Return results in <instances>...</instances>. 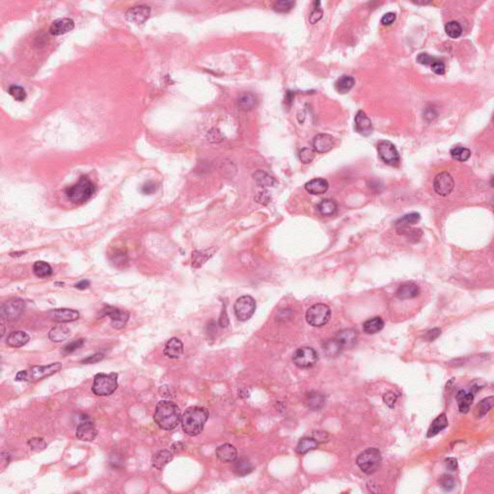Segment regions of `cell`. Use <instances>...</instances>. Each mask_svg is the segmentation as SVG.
<instances>
[{"label":"cell","mask_w":494,"mask_h":494,"mask_svg":"<svg viewBox=\"0 0 494 494\" xmlns=\"http://www.w3.org/2000/svg\"><path fill=\"white\" fill-rule=\"evenodd\" d=\"M154 420L161 429L172 431L178 427L182 420L181 410L175 403L162 401L157 404Z\"/></svg>","instance_id":"cell-2"},{"label":"cell","mask_w":494,"mask_h":494,"mask_svg":"<svg viewBox=\"0 0 494 494\" xmlns=\"http://www.w3.org/2000/svg\"><path fill=\"white\" fill-rule=\"evenodd\" d=\"M216 455L222 462H234L238 457V451L235 446L226 443L217 449Z\"/></svg>","instance_id":"cell-22"},{"label":"cell","mask_w":494,"mask_h":494,"mask_svg":"<svg viewBox=\"0 0 494 494\" xmlns=\"http://www.w3.org/2000/svg\"><path fill=\"white\" fill-rule=\"evenodd\" d=\"M455 187L453 177L448 172H441L434 181V188L440 196H448Z\"/></svg>","instance_id":"cell-13"},{"label":"cell","mask_w":494,"mask_h":494,"mask_svg":"<svg viewBox=\"0 0 494 494\" xmlns=\"http://www.w3.org/2000/svg\"><path fill=\"white\" fill-rule=\"evenodd\" d=\"M343 348L336 339H329L324 345V350L329 356H337L341 353Z\"/></svg>","instance_id":"cell-43"},{"label":"cell","mask_w":494,"mask_h":494,"mask_svg":"<svg viewBox=\"0 0 494 494\" xmlns=\"http://www.w3.org/2000/svg\"><path fill=\"white\" fill-rule=\"evenodd\" d=\"M85 343V340L84 339H78V340H74L71 343H69L68 345H66L64 348H63V353L64 354H69V353H72L73 351H75L76 349L80 348Z\"/></svg>","instance_id":"cell-48"},{"label":"cell","mask_w":494,"mask_h":494,"mask_svg":"<svg viewBox=\"0 0 494 494\" xmlns=\"http://www.w3.org/2000/svg\"><path fill=\"white\" fill-rule=\"evenodd\" d=\"M30 340L29 335L24 331H14L7 337V345L11 348H21L26 345Z\"/></svg>","instance_id":"cell-25"},{"label":"cell","mask_w":494,"mask_h":494,"mask_svg":"<svg viewBox=\"0 0 494 494\" xmlns=\"http://www.w3.org/2000/svg\"><path fill=\"white\" fill-rule=\"evenodd\" d=\"M419 293L420 289L416 284L412 282H406L399 287L396 292V295L401 300H406L418 296Z\"/></svg>","instance_id":"cell-20"},{"label":"cell","mask_w":494,"mask_h":494,"mask_svg":"<svg viewBox=\"0 0 494 494\" xmlns=\"http://www.w3.org/2000/svg\"><path fill=\"white\" fill-rule=\"evenodd\" d=\"M24 254H25V252H22V251H21V252H15V253H11V254H10V256H12V257H20V256H22V255H24Z\"/></svg>","instance_id":"cell-64"},{"label":"cell","mask_w":494,"mask_h":494,"mask_svg":"<svg viewBox=\"0 0 494 494\" xmlns=\"http://www.w3.org/2000/svg\"><path fill=\"white\" fill-rule=\"evenodd\" d=\"M398 399V395L395 393V392H388L386 393L384 396V401L385 403L389 406V407H393L395 405V403Z\"/></svg>","instance_id":"cell-53"},{"label":"cell","mask_w":494,"mask_h":494,"mask_svg":"<svg viewBox=\"0 0 494 494\" xmlns=\"http://www.w3.org/2000/svg\"><path fill=\"white\" fill-rule=\"evenodd\" d=\"M329 187V182L323 178L313 179L305 183V189L313 195L324 194L328 191Z\"/></svg>","instance_id":"cell-23"},{"label":"cell","mask_w":494,"mask_h":494,"mask_svg":"<svg viewBox=\"0 0 494 494\" xmlns=\"http://www.w3.org/2000/svg\"><path fill=\"white\" fill-rule=\"evenodd\" d=\"M451 156L456 161L466 162L470 158V156H471V151L469 149H467V148L456 147V148H453L451 150Z\"/></svg>","instance_id":"cell-44"},{"label":"cell","mask_w":494,"mask_h":494,"mask_svg":"<svg viewBox=\"0 0 494 494\" xmlns=\"http://www.w3.org/2000/svg\"><path fill=\"white\" fill-rule=\"evenodd\" d=\"M183 352V344L178 338H171L165 345L164 353L168 358H180Z\"/></svg>","instance_id":"cell-21"},{"label":"cell","mask_w":494,"mask_h":494,"mask_svg":"<svg viewBox=\"0 0 494 494\" xmlns=\"http://www.w3.org/2000/svg\"><path fill=\"white\" fill-rule=\"evenodd\" d=\"M216 252V248H210L205 250H195L192 253V267L195 269L201 268L205 263L211 259Z\"/></svg>","instance_id":"cell-26"},{"label":"cell","mask_w":494,"mask_h":494,"mask_svg":"<svg viewBox=\"0 0 494 494\" xmlns=\"http://www.w3.org/2000/svg\"><path fill=\"white\" fill-rule=\"evenodd\" d=\"M329 435L326 433V432H316L314 435H313V439L316 440L318 443L319 442H325V441H328L329 439Z\"/></svg>","instance_id":"cell-62"},{"label":"cell","mask_w":494,"mask_h":494,"mask_svg":"<svg viewBox=\"0 0 494 494\" xmlns=\"http://www.w3.org/2000/svg\"><path fill=\"white\" fill-rule=\"evenodd\" d=\"M439 485L443 490L450 492L455 488V479L447 474L442 475L439 478Z\"/></svg>","instance_id":"cell-49"},{"label":"cell","mask_w":494,"mask_h":494,"mask_svg":"<svg viewBox=\"0 0 494 494\" xmlns=\"http://www.w3.org/2000/svg\"><path fill=\"white\" fill-rule=\"evenodd\" d=\"M258 105L257 97L252 93H243L238 100V108L243 111H249L255 109Z\"/></svg>","instance_id":"cell-31"},{"label":"cell","mask_w":494,"mask_h":494,"mask_svg":"<svg viewBox=\"0 0 494 494\" xmlns=\"http://www.w3.org/2000/svg\"><path fill=\"white\" fill-rule=\"evenodd\" d=\"M335 145V139L328 133L317 134L313 139V147L317 153L325 154L332 150Z\"/></svg>","instance_id":"cell-17"},{"label":"cell","mask_w":494,"mask_h":494,"mask_svg":"<svg viewBox=\"0 0 494 494\" xmlns=\"http://www.w3.org/2000/svg\"><path fill=\"white\" fill-rule=\"evenodd\" d=\"M438 59L434 56H431L428 54H420V55L417 56V62L422 64V65H425V66H429V65H433Z\"/></svg>","instance_id":"cell-52"},{"label":"cell","mask_w":494,"mask_h":494,"mask_svg":"<svg viewBox=\"0 0 494 494\" xmlns=\"http://www.w3.org/2000/svg\"><path fill=\"white\" fill-rule=\"evenodd\" d=\"M319 360L317 351L310 347H303L295 350L293 355V361L295 366L301 369L313 367Z\"/></svg>","instance_id":"cell-8"},{"label":"cell","mask_w":494,"mask_h":494,"mask_svg":"<svg viewBox=\"0 0 494 494\" xmlns=\"http://www.w3.org/2000/svg\"><path fill=\"white\" fill-rule=\"evenodd\" d=\"M493 405H494V397L484 399L477 404L474 411L475 416L477 418H483L493 408Z\"/></svg>","instance_id":"cell-40"},{"label":"cell","mask_w":494,"mask_h":494,"mask_svg":"<svg viewBox=\"0 0 494 494\" xmlns=\"http://www.w3.org/2000/svg\"><path fill=\"white\" fill-rule=\"evenodd\" d=\"M28 446L35 452H42L47 447V443L41 438H33L28 440Z\"/></svg>","instance_id":"cell-50"},{"label":"cell","mask_w":494,"mask_h":494,"mask_svg":"<svg viewBox=\"0 0 494 494\" xmlns=\"http://www.w3.org/2000/svg\"><path fill=\"white\" fill-rule=\"evenodd\" d=\"M294 4H295L294 1H286V0L277 1L274 5V11L279 13H286L291 11L293 8Z\"/></svg>","instance_id":"cell-47"},{"label":"cell","mask_w":494,"mask_h":494,"mask_svg":"<svg viewBox=\"0 0 494 494\" xmlns=\"http://www.w3.org/2000/svg\"><path fill=\"white\" fill-rule=\"evenodd\" d=\"M330 318V308L323 303L311 306L306 312V322L314 328H322L326 326L329 322Z\"/></svg>","instance_id":"cell-7"},{"label":"cell","mask_w":494,"mask_h":494,"mask_svg":"<svg viewBox=\"0 0 494 494\" xmlns=\"http://www.w3.org/2000/svg\"><path fill=\"white\" fill-rule=\"evenodd\" d=\"M384 321L381 317H374L363 324V330L367 334H375L384 329Z\"/></svg>","instance_id":"cell-34"},{"label":"cell","mask_w":494,"mask_h":494,"mask_svg":"<svg viewBox=\"0 0 494 494\" xmlns=\"http://www.w3.org/2000/svg\"><path fill=\"white\" fill-rule=\"evenodd\" d=\"M445 465L449 471L454 472L457 469V459L455 457H448L445 459Z\"/></svg>","instance_id":"cell-58"},{"label":"cell","mask_w":494,"mask_h":494,"mask_svg":"<svg viewBox=\"0 0 494 494\" xmlns=\"http://www.w3.org/2000/svg\"><path fill=\"white\" fill-rule=\"evenodd\" d=\"M447 427H448V420H447L446 414L442 413V414H440L439 416L430 426L428 434H427V437L429 439L434 438L437 435H439L440 432L445 430Z\"/></svg>","instance_id":"cell-32"},{"label":"cell","mask_w":494,"mask_h":494,"mask_svg":"<svg viewBox=\"0 0 494 494\" xmlns=\"http://www.w3.org/2000/svg\"><path fill=\"white\" fill-rule=\"evenodd\" d=\"M305 403L311 410H320L326 403V398L319 392H310L307 394Z\"/></svg>","instance_id":"cell-29"},{"label":"cell","mask_w":494,"mask_h":494,"mask_svg":"<svg viewBox=\"0 0 494 494\" xmlns=\"http://www.w3.org/2000/svg\"><path fill=\"white\" fill-rule=\"evenodd\" d=\"M236 317L242 322L249 320L255 313L256 302L250 295H243L238 298L234 306Z\"/></svg>","instance_id":"cell-9"},{"label":"cell","mask_w":494,"mask_h":494,"mask_svg":"<svg viewBox=\"0 0 494 494\" xmlns=\"http://www.w3.org/2000/svg\"><path fill=\"white\" fill-rule=\"evenodd\" d=\"M209 410L205 407L191 406L188 407L182 416V428L189 437L200 435L209 419Z\"/></svg>","instance_id":"cell-1"},{"label":"cell","mask_w":494,"mask_h":494,"mask_svg":"<svg viewBox=\"0 0 494 494\" xmlns=\"http://www.w3.org/2000/svg\"><path fill=\"white\" fill-rule=\"evenodd\" d=\"M474 393L473 392H465L464 390H460L457 394V401L458 409L461 413H467L470 410L471 404L474 400Z\"/></svg>","instance_id":"cell-27"},{"label":"cell","mask_w":494,"mask_h":494,"mask_svg":"<svg viewBox=\"0 0 494 494\" xmlns=\"http://www.w3.org/2000/svg\"><path fill=\"white\" fill-rule=\"evenodd\" d=\"M432 71L437 73V74H439L442 75L445 73V64L440 61V60H437L433 65H432Z\"/></svg>","instance_id":"cell-55"},{"label":"cell","mask_w":494,"mask_h":494,"mask_svg":"<svg viewBox=\"0 0 494 494\" xmlns=\"http://www.w3.org/2000/svg\"><path fill=\"white\" fill-rule=\"evenodd\" d=\"M62 369V363L55 362L48 366H34L28 370L20 371L16 376L17 382L36 383L45 378H48Z\"/></svg>","instance_id":"cell-4"},{"label":"cell","mask_w":494,"mask_h":494,"mask_svg":"<svg viewBox=\"0 0 494 494\" xmlns=\"http://www.w3.org/2000/svg\"><path fill=\"white\" fill-rule=\"evenodd\" d=\"M441 334V330L439 329H434L430 330L427 332V334L425 335V339L427 341H435L436 339H438Z\"/></svg>","instance_id":"cell-61"},{"label":"cell","mask_w":494,"mask_h":494,"mask_svg":"<svg viewBox=\"0 0 494 494\" xmlns=\"http://www.w3.org/2000/svg\"><path fill=\"white\" fill-rule=\"evenodd\" d=\"M98 436V431L93 422L87 420L81 422L76 428V438L81 441H93Z\"/></svg>","instance_id":"cell-18"},{"label":"cell","mask_w":494,"mask_h":494,"mask_svg":"<svg viewBox=\"0 0 494 494\" xmlns=\"http://www.w3.org/2000/svg\"><path fill=\"white\" fill-rule=\"evenodd\" d=\"M378 152L382 161L387 165L398 166L400 164V155L393 143L388 140H382L378 143Z\"/></svg>","instance_id":"cell-11"},{"label":"cell","mask_w":494,"mask_h":494,"mask_svg":"<svg viewBox=\"0 0 494 494\" xmlns=\"http://www.w3.org/2000/svg\"><path fill=\"white\" fill-rule=\"evenodd\" d=\"M68 199L73 204H83L88 201L96 192L95 184L86 176L80 177L78 182L66 189Z\"/></svg>","instance_id":"cell-3"},{"label":"cell","mask_w":494,"mask_h":494,"mask_svg":"<svg viewBox=\"0 0 494 494\" xmlns=\"http://www.w3.org/2000/svg\"><path fill=\"white\" fill-rule=\"evenodd\" d=\"M71 335V330L65 326H56L49 333V338L55 343H60L67 340Z\"/></svg>","instance_id":"cell-35"},{"label":"cell","mask_w":494,"mask_h":494,"mask_svg":"<svg viewBox=\"0 0 494 494\" xmlns=\"http://www.w3.org/2000/svg\"><path fill=\"white\" fill-rule=\"evenodd\" d=\"M103 316L110 317L111 321L110 325L115 329H124L129 319V314L128 312L112 306H108L103 309Z\"/></svg>","instance_id":"cell-12"},{"label":"cell","mask_w":494,"mask_h":494,"mask_svg":"<svg viewBox=\"0 0 494 494\" xmlns=\"http://www.w3.org/2000/svg\"><path fill=\"white\" fill-rule=\"evenodd\" d=\"M173 457H174V455H173L172 452H170L168 450L160 451V452H158L157 454H155L153 456V457H152V465L156 469L162 470L173 459Z\"/></svg>","instance_id":"cell-28"},{"label":"cell","mask_w":494,"mask_h":494,"mask_svg":"<svg viewBox=\"0 0 494 494\" xmlns=\"http://www.w3.org/2000/svg\"><path fill=\"white\" fill-rule=\"evenodd\" d=\"M157 190V185L154 182H147L143 186H142V192L144 194H153L155 191Z\"/></svg>","instance_id":"cell-56"},{"label":"cell","mask_w":494,"mask_h":494,"mask_svg":"<svg viewBox=\"0 0 494 494\" xmlns=\"http://www.w3.org/2000/svg\"><path fill=\"white\" fill-rule=\"evenodd\" d=\"M208 139L212 142H220L222 140V136L218 129H212L208 132Z\"/></svg>","instance_id":"cell-60"},{"label":"cell","mask_w":494,"mask_h":494,"mask_svg":"<svg viewBox=\"0 0 494 494\" xmlns=\"http://www.w3.org/2000/svg\"><path fill=\"white\" fill-rule=\"evenodd\" d=\"M315 151L311 148H303L298 153V159L303 165H308L312 163L315 159Z\"/></svg>","instance_id":"cell-45"},{"label":"cell","mask_w":494,"mask_h":494,"mask_svg":"<svg viewBox=\"0 0 494 494\" xmlns=\"http://www.w3.org/2000/svg\"><path fill=\"white\" fill-rule=\"evenodd\" d=\"M118 375L111 374H97L94 378L92 391L97 396H110L118 388Z\"/></svg>","instance_id":"cell-6"},{"label":"cell","mask_w":494,"mask_h":494,"mask_svg":"<svg viewBox=\"0 0 494 494\" xmlns=\"http://www.w3.org/2000/svg\"><path fill=\"white\" fill-rule=\"evenodd\" d=\"M254 469V466L250 462L249 459L245 457H240L238 460H235L234 463V472L238 476H246L250 474Z\"/></svg>","instance_id":"cell-33"},{"label":"cell","mask_w":494,"mask_h":494,"mask_svg":"<svg viewBox=\"0 0 494 494\" xmlns=\"http://www.w3.org/2000/svg\"><path fill=\"white\" fill-rule=\"evenodd\" d=\"M73 28H74V21L72 18H64L56 19L53 22V24L50 28V32L54 36H60V35H63V34H66V33L72 31Z\"/></svg>","instance_id":"cell-19"},{"label":"cell","mask_w":494,"mask_h":494,"mask_svg":"<svg viewBox=\"0 0 494 494\" xmlns=\"http://www.w3.org/2000/svg\"><path fill=\"white\" fill-rule=\"evenodd\" d=\"M382 454L377 448H369L363 451L356 458L358 467L368 475L374 474L382 464Z\"/></svg>","instance_id":"cell-5"},{"label":"cell","mask_w":494,"mask_h":494,"mask_svg":"<svg viewBox=\"0 0 494 494\" xmlns=\"http://www.w3.org/2000/svg\"><path fill=\"white\" fill-rule=\"evenodd\" d=\"M33 273L40 278H46L53 274V268L47 262L38 261L33 265Z\"/></svg>","instance_id":"cell-41"},{"label":"cell","mask_w":494,"mask_h":494,"mask_svg":"<svg viewBox=\"0 0 494 494\" xmlns=\"http://www.w3.org/2000/svg\"><path fill=\"white\" fill-rule=\"evenodd\" d=\"M315 4H316V7L309 17V21L311 24L317 23L323 18V15H324V11L321 7V2L318 1V2H315Z\"/></svg>","instance_id":"cell-51"},{"label":"cell","mask_w":494,"mask_h":494,"mask_svg":"<svg viewBox=\"0 0 494 494\" xmlns=\"http://www.w3.org/2000/svg\"><path fill=\"white\" fill-rule=\"evenodd\" d=\"M255 200L262 204V205H267L270 201H271V197L269 195V192L268 191H263V192H260L256 197H255Z\"/></svg>","instance_id":"cell-57"},{"label":"cell","mask_w":494,"mask_h":494,"mask_svg":"<svg viewBox=\"0 0 494 494\" xmlns=\"http://www.w3.org/2000/svg\"><path fill=\"white\" fill-rule=\"evenodd\" d=\"M9 94L18 102H23L26 99L25 90L18 85H12L9 88Z\"/></svg>","instance_id":"cell-46"},{"label":"cell","mask_w":494,"mask_h":494,"mask_svg":"<svg viewBox=\"0 0 494 494\" xmlns=\"http://www.w3.org/2000/svg\"><path fill=\"white\" fill-rule=\"evenodd\" d=\"M90 286V282L88 280H81L80 282L75 284V288L78 290H85Z\"/></svg>","instance_id":"cell-63"},{"label":"cell","mask_w":494,"mask_h":494,"mask_svg":"<svg viewBox=\"0 0 494 494\" xmlns=\"http://www.w3.org/2000/svg\"><path fill=\"white\" fill-rule=\"evenodd\" d=\"M357 337H358V334H357L356 330L348 329L339 331L338 334L336 335L335 339L342 346V348H345L352 347L356 343Z\"/></svg>","instance_id":"cell-24"},{"label":"cell","mask_w":494,"mask_h":494,"mask_svg":"<svg viewBox=\"0 0 494 494\" xmlns=\"http://www.w3.org/2000/svg\"><path fill=\"white\" fill-rule=\"evenodd\" d=\"M253 178H254L256 183L262 187L274 186L276 183V181L272 176H270L268 173L261 171V170L255 172V174L253 175Z\"/></svg>","instance_id":"cell-39"},{"label":"cell","mask_w":494,"mask_h":494,"mask_svg":"<svg viewBox=\"0 0 494 494\" xmlns=\"http://www.w3.org/2000/svg\"><path fill=\"white\" fill-rule=\"evenodd\" d=\"M151 15V8L147 5H138L128 9L126 13V18L128 21L142 24L144 23Z\"/></svg>","instance_id":"cell-14"},{"label":"cell","mask_w":494,"mask_h":494,"mask_svg":"<svg viewBox=\"0 0 494 494\" xmlns=\"http://www.w3.org/2000/svg\"><path fill=\"white\" fill-rule=\"evenodd\" d=\"M445 32H446V34L450 38L457 39V38H458L461 35V33H462V27H461V25L457 21L451 20V21L446 23V25H445Z\"/></svg>","instance_id":"cell-42"},{"label":"cell","mask_w":494,"mask_h":494,"mask_svg":"<svg viewBox=\"0 0 494 494\" xmlns=\"http://www.w3.org/2000/svg\"><path fill=\"white\" fill-rule=\"evenodd\" d=\"M25 308V303L20 298H11L2 304L0 309L1 319H5L7 321H15L18 319L23 313Z\"/></svg>","instance_id":"cell-10"},{"label":"cell","mask_w":494,"mask_h":494,"mask_svg":"<svg viewBox=\"0 0 494 494\" xmlns=\"http://www.w3.org/2000/svg\"><path fill=\"white\" fill-rule=\"evenodd\" d=\"M396 20V14L395 13H386L384 16L382 18V23L384 25H390Z\"/></svg>","instance_id":"cell-59"},{"label":"cell","mask_w":494,"mask_h":494,"mask_svg":"<svg viewBox=\"0 0 494 494\" xmlns=\"http://www.w3.org/2000/svg\"><path fill=\"white\" fill-rule=\"evenodd\" d=\"M105 357V355L103 353H96V354H93V355H90L88 356L87 358L83 359L81 361L82 364H94V363H98L100 362L101 360H103Z\"/></svg>","instance_id":"cell-54"},{"label":"cell","mask_w":494,"mask_h":494,"mask_svg":"<svg viewBox=\"0 0 494 494\" xmlns=\"http://www.w3.org/2000/svg\"><path fill=\"white\" fill-rule=\"evenodd\" d=\"M48 316L57 323H71L79 318V313L76 310L60 308L48 312Z\"/></svg>","instance_id":"cell-16"},{"label":"cell","mask_w":494,"mask_h":494,"mask_svg":"<svg viewBox=\"0 0 494 494\" xmlns=\"http://www.w3.org/2000/svg\"><path fill=\"white\" fill-rule=\"evenodd\" d=\"M318 210L324 217H332L337 213L338 205L332 199H325L319 204Z\"/></svg>","instance_id":"cell-38"},{"label":"cell","mask_w":494,"mask_h":494,"mask_svg":"<svg viewBox=\"0 0 494 494\" xmlns=\"http://www.w3.org/2000/svg\"><path fill=\"white\" fill-rule=\"evenodd\" d=\"M354 128L355 130L363 135V136H369L373 133L374 128L371 119L366 115V113L363 110H359L354 118Z\"/></svg>","instance_id":"cell-15"},{"label":"cell","mask_w":494,"mask_h":494,"mask_svg":"<svg viewBox=\"0 0 494 494\" xmlns=\"http://www.w3.org/2000/svg\"><path fill=\"white\" fill-rule=\"evenodd\" d=\"M420 219H421V217H420V214H418V213H411V214H407V215L403 216V218L399 219L396 222L397 231L403 233V231L407 230L410 226L419 222Z\"/></svg>","instance_id":"cell-30"},{"label":"cell","mask_w":494,"mask_h":494,"mask_svg":"<svg viewBox=\"0 0 494 494\" xmlns=\"http://www.w3.org/2000/svg\"><path fill=\"white\" fill-rule=\"evenodd\" d=\"M319 443L313 438H303L298 441L296 446V453L299 455H305L308 452L318 448Z\"/></svg>","instance_id":"cell-37"},{"label":"cell","mask_w":494,"mask_h":494,"mask_svg":"<svg viewBox=\"0 0 494 494\" xmlns=\"http://www.w3.org/2000/svg\"><path fill=\"white\" fill-rule=\"evenodd\" d=\"M355 84V79L351 75H343L335 83V88L338 93H348Z\"/></svg>","instance_id":"cell-36"}]
</instances>
